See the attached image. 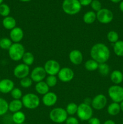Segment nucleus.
<instances>
[{
  "mask_svg": "<svg viewBox=\"0 0 123 124\" xmlns=\"http://www.w3.org/2000/svg\"><path fill=\"white\" fill-rule=\"evenodd\" d=\"M19 1H21V2H29L31 0H19Z\"/></svg>",
  "mask_w": 123,
  "mask_h": 124,
  "instance_id": "nucleus-45",
  "label": "nucleus"
},
{
  "mask_svg": "<svg viewBox=\"0 0 123 124\" xmlns=\"http://www.w3.org/2000/svg\"><path fill=\"white\" fill-rule=\"evenodd\" d=\"M22 107V102L20 99H13L8 103V110L13 113L20 111Z\"/></svg>",
  "mask_w": 123,
  "mask_h": 124,
  "instance_id": "nucleus-19",
  "label": "nucleus"
},
{
  "mask_svg": "<svg viewBox=\"0 0 123 124\" xmlns=\"http://www.w3.org/2000/svg\"><path fill=\"white\" fill-rule=\"evenodd\" d=\"M96 14V19L101 24H107L111 23L113 19V13L108 8H101Z\"/></svg>",
  "mask_w": 123,
  "mask_h": 124,
  "instance_id": "nucleus-8",
  "label": "nucleus"
},
{
  "mask_svg": "<svg viewBox=\"0 0 123 124\" xmlns=\"http://www.w3.org/2000/svg\"><path fill=\"white\" fill-rule=\"evenodd\" d=\"M92 59L98 64L106 63L110 56V52L106 45L103 43H97L92 47L90 51Z\"/></svg>",
  "mask_w": 123,
  "mask_h": 124,
  "instance_id": "nucleus-1",
  "label": "nucleus"
},
{
  "mask_svg": "<svg viewBox=\"0 0 123 124\" xmlns=\"http://www.w3.org/2000/svg\"></svg>",
  "mask_w": 123,
  "mask_h": 124,
  "instance_id": "nucleus-49",
  "label": "nucleus"
},
{
  "mask_svg": "<svg viewBox=\"0 0 123 124\" xmlns=\"http://www.w3.org/2000/svg\"><path fill=\"white\" fill-rule=\"evenodd\" d=\"M83 21L87 24H92L96 19V14L94 11H88L86 12L83 17Z\"/></svg>",
  "mask_w": 123,
  "mask_h": 124,
  "instance_id": "nucleus-22",
  "label": "nucleus"
},
{
  "mask_svg": "<svg viewBox=\"0 0 123 124\" xmlns=\"http://www.w3.org/2000/svg\"><path fill=\"white\" fill-rule=\"evenodd\" d=\"M107 103V99L103 94H98L95 96L91 101V107L96 110H101L105 108Z\"/></svg>",
  "mask_w": 123,
  "mask_h": 124,
  "instance_id": "nucleus-10",
  "label": "nucleus"
},
{
  "mask_svg": "<svg viewBox=\"0 0 123 124\" xmlns=\"http://www.w3.org/2000/svg\"><path fill=\"white\" fill-rule=\"evenodd\" d=\"M122 72H123V71H122Z\"/></svg>",
  "mask_w": 123,
  "mask_h": 124,
  "instance_id": "nucleus-47",
  "label": "nucleus"
},
{
  "mask_svg": "<svg viewBox=\"0 0 123 124\" xmlns=\"http://www.w3.org/2000/svg\"><path fill=\"white\" fill-rule=\"evenodd\" d=\"M10 13V8L8 5L4 3L0 5V15L5 18L9 16Z\"/></svg>",
  "mask_w": 123,
  "mask_h": 124,
  "instance_id": "nucleus-33",
  "label": "nucleus"
},
{
  "mask_svg": "<svg viewBox=\"0 0 123 124\" xmlns=\"http://www.w3.org/2000/svg\"><path fill=\"white\" fill-rule=\"evenodd\" d=\"M8 51L10 58L14 61L21 60L25 52L24 46L20 43H13Z\"/></svg>",
  "mask_w": 123,
  "mask_h": 124,
  "instance_id": "nucleus-5",
  "label": "nucleus"
},
{
  "mask_svg": "<svg viewBox=\"0 0 123 124\" xmlns=\"http://www.w3.org/2000/svg\"><path fill=\"white\" fill-rule=\"evenodd\" d=\"M23 106L27 109L33 110L38 107L41 103L39 98L34 93H29L24 94L22 98Z\"/></svg>",
  "mask_w": 123,
  "mask_h": 124,
  "instance_id": "nucleus-3",
  "label": "nucleus"
},
{
  "mask_svg": "<svg viewBox=\"0 0 123 124\" xmlns=\"http://www.w3.org/2000/svg\"><path fill=\"white\" fill-rule=\"evenodd\" d=\"M47 76L43 67L37 66L33 69L30 73V78L33 81L36 83L43 81Z\"/></svg>",
  "mask_w": 123,
  "mask_h": 124,
  "instance_id": "nucleus-12",
  "label": "nucleus"
},
{
  "mask_svg": "<svg viewBox=\"0 0 123 124\" xmlns=\"http://www.w3.org/2000/svg\"><path fill=\"white\" fill-rule=\"evenodd\" d=\"M99 64L94 59H89L84 64V67L88 71H93L98 70Z\"/></svg>",
  "mask_w": 123,
  "mask_h": 124,
  "instance_id": "nucleus-25",
  "label": "nucleus"
},
{
  "mask_svg": "<svg viewBox=\"0 0 123 124\" xmlns=\"http://www.w3.org/2000/svg\"><path fill=\"white\" fill-rule=\"evenodd\" d=\"M8 111V103L6 99L0 98V116L6 115Z\"/></svg>",
  "mask_w": 123,
  "mask_h": 124,
  "instance_id": "nucleus-28",
  "label": "nucleus"
},
{
  "mask_svg": "<svg viewBox=\"0 0 123 124\" xmlns=\"http://www.w3.org/2000/svg\"><path fill=\"white\" fill-rule=\"evenodd\" d=\"M69 59L74 65H78L83 62V56L82 52L78 50H73L69 54Z\"/></svg>",
  "mask_w": 123,
  "mask_h": 124,
  "instance_id": "nucleus-17",
  "label": "nucleus"
},
{
  "mask_svg": "<svg viewBox=\"0 0 123 124\" xmlns=\"http://www.w3.org/2000/svg\"><path fill=\"white\" fill-rule=\"evenodd\" d=\"M89 124H101V121L97 117H91L88 121Z\"/></svg>",
  "mask_w": 123,
  "mask_h": 124,
  "instance_id": "nucleus-39",
  "label": "nucleus"
},
{
  "mask_svg": "<svg viewBox=\"0 0 123 124\" xmlns=\"http://www.w3.org/2000/svg\"><path fill=\"white\" fill-rule=\"evenodd\" d=\"M62 7L63 12L69 15H75L82 9L79 0H63Z\"/></svg>",
  "mask_w": 123,
  "mask_h": 124,
  "instance_id": "nucleus-2",
  "label": "nucleus"
},
{
  "mask_svg": "<svg viewBox=\"0 0 123 124\" xmlns=\"http://www.w3.org/2000/svg\"><path fill=\"white\" fill-rule=\"evenodd\" d=\"M30 72V67L24 63H21L14 67L13 70V75L16 78L22 79L28 77Z\"/></svg>",
  "mask_w": 123,
  "mask_h": 124,
  "instance_id": "nucleus-11",
  "label": "nucleus"
},
{
  "mask_svg": "<svg viewBox=\"0 0 123 124\" xmlns=\"http://www.w3.org/2000/svg\"><path fill=\"white\" fill-rule=\"evenodd\" d=\"M107 111L109 115H110V116H116L121 111L119 104L113 102L107 107Z\"/></svg>",
  "mask_w": 123,
  "mask_h": 124,
  "instance_id": "nucleus-23",
  "label": "nucleus"
},
{
  "mask_svg": "<svg viewBox=\"0 0 123 124\" xmlns=\"http://www.w3.org/2000/svg\"><path fill=\"white\" fill-rule=\"evenodd\" d=\"M45 82L47 84L49 87H54L57 84V78L56 76H53V75H48L46 78Z\"/></svg>",
  "mask_w": 123,
  "mask_h": 124,
  "instance_id": "nucleus-34",
  "label": "nucleus"
},
{
  "mask_svg": "<svg viewBox=\"0 0 123 124\" xmlns=\"http://www.w3.org/2000/svg\"><path fill=\"white\" fill-rule=\"evenodd\" d=\"M0 80H1V78H0Z\"/></svg>",
  "mask_w": 123,
  "mask_h": 124,
  "instance_id": "nucleus-50",
  "label": "nucleus"
},
{
  "mask_svg": "<svg viewBox=\"0 0 123 124\" xmlns=\"http://www.w3.org/2000/svg\"><path fill=\"white\" fill-rule=\"evenodd\" d=\"M13 42L8 38H2L0 39V48L3 50H8L10 48Z\"/></svg>",
  "mask_w": 123,
  "mask_h": 124,
  "instance_id": "nucleus-29",
  "label": "nucleus"
},
{
  "mask_svg": "<svg viewBox=\"0 0 123 124\" xmlns=\"http://www.w3.org/2000/svg\"><path fill=\"white\" fill-rule=\"evenodd\" d=\"M77 115L78 118L82 121H89L93 116L92 107L90 105L83 102L78 105Z\"/></svg>",
  "mask_w": 123,
  "mask_h": 124,
  "instance_id": "nucleus-6",
  "label": "nucleus"
},
{
  "mask_svg": "<svg viewBox=\"0 0 123 124\" xmlns=\"http://www.w3.org/2000/svg\"><path fill=\"white\" fill-rule=\"evenodd\" d=\"M12 121L15 124H24L25 121V115L22 111H19L18 112L14 113L12 115Z\"/></svg>",
  "mask_w": 123,
  "mask_h": 124,
  "instance_id": "nucleus-24",
  "label": "nucleus"
},
{
  "mask_svg": "<svg viewBox=\"0 0 123 124\" xmlns=\"http://www.w3.org/2000/svg\"><path fill=\"white\" fill-rule=\"evenodd\" d=\"M66 124H79V121L76 117L74 116H70L68 117L65 121Z\"/></svg>",
  "mask_w": 123,
  "mask_h": 124,
  "instance_id": "nucleus-38",
  "label": "nucleus"
},
{
  "mask_svg": "<svg viewBox=\"0 0 123 124\" xmlns=\"http://www.w3.org/2000/svg\"><path fill=\"white\" fill-rule=\"evenodd\" d=\"M103 124H115V122L113 121H112V120L109 119V120H107V121H105V122H104Z\"/></svg>",
  "mask_w": 123,
  "mask_h": 124,
  "instance_id": "nucleus-41",
  "label": "nucleus"
},
{
  "mask_svg": "<svg viewBox=\"0 0 123 124\" xmlns=\"http://www.w3.org/2000/svg\"><path fill=\"white\" fill-rule=\"evenodd\" d=\"M59 80L63 82H69L73 79L74 72L69 67H63L60 69L57 75Z\"/></svg>",
  "mask_w": 123,
  "mask_h": 124,
  "instance_id": "nucleus-13",
  "label": "nucleus"
},
{
  "mask_svg": "<svg viewBox=\"0 0 123 124\" xmlns=\"http://www.w3.org/2000/svg\"><path fill=\"white\" fill-rule=\"evenodd\" d=\"M43 68L47 75L56 76L60 70V65L59 62L54 59H49L44 64Z\"/></svg>",
  "mask_w": 123,
  "mask_h": 124,
  "instance_id": "nucleus-9",
  "label": "nucleus"
},
{
  "mask_svg": "<svg viewBox=\"0 0 123 124\" xmlns=\"http://www.w3.org/2000/svg\"><path fill=\"white\" fill-rule=\"evenodd\" d=\"M24 36V31L19 27H16L10 32V39L13 43H19L23 39Z\"/></svg>",
  "mask_w": 123,
  "mask_h": 124,
  "instance_id": "nucleus-14",
  "label": "nucleus"
},
{
  "mask_svg": "<svg viewBox=\"0 0 123 124\" xmlns=\"http://www.w3.org/2000/svg\"><path fill=\"white\" fill-rule=\"evenodd\" d=\"M77 109H78V105L75 103L71 102L68 104L65 110H66L68 115L72 116V115H74L75 114H77Z\"/></svg>",
  "mask_w": 123,
  "mask_h": 124,
  "instance_id": "nucleus-31",
  "label": "nucleus"
},
{
  "mask_svg": "<svg viewBox=\"0 0 123 124\" xmlns=\"http://www.w3.org/2000/svg\"><path fill=\"white\" fill-rule=\"evenodd\" d=\"M119 9H120V10L121 11V12H123V1H121L120 2V3H119Z\"/></svg>",
  "mask_w": 123,
  "mask_h": 124,
  "instance_id": "nucleus-42",
  "label": "nucleus"
},
{
  "mask_svg": "<svg viewBox=\"0 0 123 124\" xmlns=\"http://www.w3.org/2000/svg\"><path fill=\"white\" fill-rule=\"evenodd\" d=\"M11 96L13 99H20L22 98V92L19 88H14L10 92Z\"/></svg>",
  "mask_w": 123,
  "mask_h": 124,
  "instance_id": "nucleus-36",
  "label": "nucleus"
},
{
  "mask_svg": "<svg viewBox=\"0 0 123 124\" xmlns=\"http://www.w3.org/2000/svg\"><path fill=\"white\" fill-rule=\"evenodd\" d=\"M119 105H120L121 111H122L123 112V101H122L121 102L119 103Z\"/></svg>",
  "mask_w": 123,
  "mask_h": 124,
  "instance_id": "nucleus-43",
  "label": "nucleus"
},
{
  "mask_svg": "<svg viewBox=\"0 0 123 124\" xmlns=\"http://www.w3.org/2000/svg\"><path fill=\"white\" fill-rule=\"evenodd\" d=\"M98 70L100 75H101L102 76H107L109 74L110 67L108 64H107L106 63L99 64Z\"/></svg>",
  "mask_w": 123,
  "mask_h": 124,
  "instance_id": "nucleus-30",
  "label": "nucleus"
},
{
  "mask_svg": "<svg viewBox=\"0 0 123 124\" xmlns=\"http://www.w3.org/2000/svg\"><path fill=\"white\" fill-rule=\"evenodd\" d=\"M92 0H79V2L82 6H88L90 5Z\"/></svg>",
  "mask_w": 123,
  "mask_h": 124,
  "instance_id": "nucleus-40",
  "label": "nucleus"
},
{
  "mask_svg": "<svg viewBox=\"0 0 123 124\" xmlns=\"http://www.w3.org/2000/svg\"><path fill=\"white\" fill-rule=\"evenodd\" d=\"M2 25L7 30H12L14 28H15L16 25V21L13 17L8 16L5 17L2 22Z\"/></svg>",
  "mask_w": 123,
  "mask_h": 124,
  "instance_id": "nucleus-20",
  "label": "nucleus"
},
{
  "mask_svg": "<svg viewBox=\"0 0 123 124\" xmlns=\"http://www.w3.org/2000/svg\"><path fill=\"white\" fill-rule=\"evenodd\" d=\"M22 60L24 64H26L28 66H30L33 64L34 61V56L32 53L30 52H27L24 53Z\"/></svg>",
  "mask_w": 123,
  "mask_h": 124,
  "instance_id": "nucleus-26",
  "label": "nucleus"
},
{
  "mask_svg": "<svg viewBox=\"0 0 123 124\" xmlns=\"http://www.w3.org/2000/svg\"></svg>",
  "mask_w": 123,
  "mask_h": 124,
  "instance_id": "nucleus-48",
  "label": "nucleus"
},
{
  "mask_svg": "<svg viewBox=\"0 0 123 124\" xmlns=\"http://www.w3.org/2000/svg\"><path fill=\"white\" fill-rule=\"evenodd\" d=\"M33 81L31 79V78L26 77L20 79V85L23 88H28L31 87V85H33Z\"/></svg>",
  "mask_w": 123,
  "mask_h": 124,
  "instance_id": "nucleus-35",
  "label": "nucleus"
},
{
  "mask_svg": "<svg viewBox=\"0 0 123 124\" xmlns=\"http://www.w3.org/2000/svg\"><path fill=\"white\" fill-rule=\"evenodd\" d=\"M113 52L118 56H123V41H118L114 44Z\"/></svg>",
  "mask_w": 123,
  "mask_h": 124,
  "instance_id": "nucleus-27",
  "label": "nucleus"
},
{
  "mask_svg": "<svg viewBox=\"0 0 123 124\" xmlns=\"http://www.w3.org/2000/svg\"><path fill=\"white\" fill-rule=\"evenodd\" d=\"M35 90L38 94L43 96L49 92V87L45 82L41 81L36 83L35 85Z\"/></svg>",
  "mask_w": 123,
  "mask_h": 124,
  "instance_id": "nucleus-21",
  "label": "nucleus"
},
{
  "mask_svg": "<svg viewBox=\"0 0 123 124\" xmlns=\"http://www.w3.org/2000/svg\"><path fill=\"white\" fill-rule=\"evenodd\" d=\"M111 81L115 85H119L123 81V73L120 70H113L110 75Z\"/></svg>",
  "mask_w": 123,
  "mask_h": 124,
  "instance_id": "nucleus-18",
  "label": "nucleus"
},
{
  "mask_svg": "<svg viewBox=\"0 0 123 124\" xmlns=\"http://www.w3.org/2000/svg\"><path fill=\"white\" fill-rule=\"evenodd\" d=\"M57 96L54 92H49L42 97V102L47 107H52L57 102Z\"/></svg>",
  "mask_w": 123,
  "mask_h": 124,
  "instance_id": "nucleus-16",
  "label": "nucleus"
},
{
  "mask_svg": "<svg viewBox=\"0 0 123 124\" xmlns=\"http://www.w3.org/2000/svg\"><path fill=\"white\" fill-rule=\"evenodd\" d=\"M122 0H110L111 2H113V3H118V2H121Z\"/></svg>",
  "mask_w": 123,
  "mask_h": 124,
  "instance_id": "nucleus-44",
  "label": "nucleus"
},
{
  "mask_svg": "<svg viewBox=\"0 0 123 124\" xmlns=\"http://www.w3.org/2000/svg\"><path fill=\"white\" fill-rule=\"evenodd\" d=\"M108 95L113 102L120 103L123 101V87L119 85H113L108 89Z\"/></svg>",
  "mask_w": 123,
  "mask_h": 124,
  "instance_id": "nucleus-7",
  "label": "nucleus"
},
{
  "mask_svg": "<svg viewBox=\"0 0 123 124\" xmlns=\"http://www.w3.org/2000/svg\"><path fill=\"white\" fill-rule=\"evenodd\" d=\"M14 88V84L10 79H3L0 80V92L3 94L10 93Z\"/></svg>",
  "mask_w": 123,
  "mask_h": 124,
  "instance_id": "nucleus-15",
  "label": "nucleus"
},
{
  "mask_svg": "<svg viewBox=\"0 0 123 124\" xmlns=\"http://www.w3.org/2000/svg\"><path fill=\"white\" fill-rule=\"evenodd\" d=\"M90 6L94 12H98L102 8L101 3L99 0H92L91 4H90Z\"/></svg>",
  "mask_w": 123,
  "mask_h": 124,
  "instance_id": "nucleus-37",
  "label": "nucleus"
},
{
  "mask_svg": "<svg viewBox=\"0 0 123 124\" xmlns=\"http://www.w3.org/2000/svg\"><path fill=\"white\" fill-rule=\"evenodd\" d=\"M68 113L66 110L61 107H56L53 108L49 114V119L52 122L57 124H62L66 121Z\"/></svg>",
  "mask_w": 123,
  "mask_h": 124,
  "instance_id": "nucleus-4",
  "label": "nucleus"
},
{
  "mask_svg": "<svg viewBox=\"0 0 123 124\" xmlns=\"http://www.w3.org/2000/svg\"><path fill=\"white\" fill-rule=\"evenodd\" d=\"M107 38L109 42L115 44L119 41V35L116 31L112 30L108 32L107 35Z\"/></svg>",
  "mask_w": 123,
  "mask_h": 124,
  "instance_id": "nucleus-32",
  "label": "nucleus"
},
{
  "mask_svg": "<svg viewBox=\"0 0 123 124\" xmlns=\"http://www.w3.org/2000/svg\"><path fill=\"white\" fill-rule=\"evenodd\" d=\"M4 0H0V5L1 4H2V2H3Z\"/></svg>",
  "mask_w": 123,
  "mask_h": 124,
  "instance_id": "nucleus-46",
  "label": "nucleus"
}]
</instances>
